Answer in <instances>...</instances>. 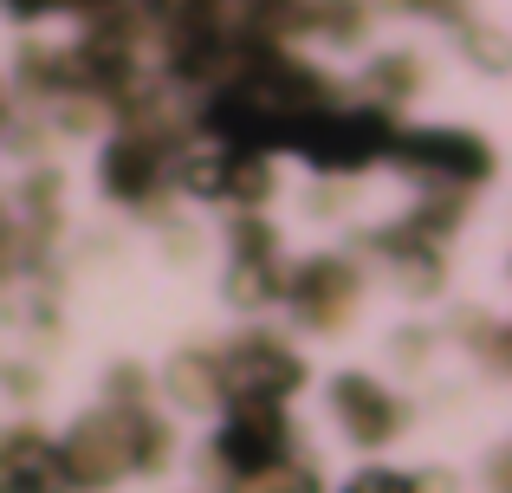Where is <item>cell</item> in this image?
<instances>
[{
	"label": "cell",
	"instance_id": "6da1fadb",
	"mask_svg": "<svg viewBox=\"0 0 512 493\" xmlns=\"http://www.w3.org/2000/svg\"><path fill=\"white\" fill-rule=\"evenodd\" d=\"M137 429H143V416H85L78 435L59 448L65 487H111L137 461Z\"/></svg>",
	"mask_w": 512,
	"mask_h": 493
},
{
	"label": "cell",
	"instance_id": "7a4b0ae2",
	"mask_svg": "<svg viewBox=\"0 0 512 493\" xmlns=\"http://www.w3.org/2000/svg\"><path fill=\"white\" fill-rule=\"evenodd\" d=\"M0 493H65L59 448H46L39 435H7L0 442Z\"/></svg>",
	"mask_w": 512,
	"mask_h": 493
},
{
	"label": "cell",
	"instance_id": "3957f363",
	"mask_svg": "<svg viewBox=\"0 0 512 493\" xmlns=\"http://www.w3.org/2000/svg\"><path fill=\"white\" fill-rule=\"evenodd\" d=\"M350 299H357V273H350L344 260H312L299 273V305H305V318H312L318 331H338Z\"/></svg>",
	"mask_w": 512,
	"mask_h": 493
},
{
	"label": "cell",
	"instance_id": "277c9868",
	"mask_svg": "<svg viewBox=\"0 0 512 493\" xmlns=\"http://www.w3.org/2000/svg\"><path fill=\"white\" fill-rule=\"evenodd\" d=\"M338 409L350 416V435H357V442H389V435L402 429V403L383 396L370 377H344L338 383Z\"/></svg>",
	"mask_w": 512,
	"mask_h": 493
},
{
	"label": "cell",
	"instance_id": "5b68a950",
	"mask_svg": "<svg viewBox=\"0 0 512 493\" xmlns=\"http://www.w3.org/2000/svg\"><path fill=\"white\" fill-rule=\"evenodd\" d=\"M402 150L422 156V169H441V176H487V143L461 137V130H422Z\"/></svg>",
	"mask_w": 512,
	"mask_h": 493
},
{
	"label": "cell",
	"instance_id": "8992f818",
	"mask_svg": "<svg viewBox=\"0 0 512 493\" xmlns=\"http://www.w3.org/2000/svg\"><path fill=\"white\" fill-rule=\"evenodd\" d=\"M156 182V143L150 137H124L104 163V189L111 195H143Z\"/></svg>",
	"mask_w": 512,
	"mask_h": 493
},
{
	"label": "cell",
	"instance_id": "52a82bcc",
	"mask_svg": "<svg viewBox=\"0 0 512 493\" xmlns=\"http://www.w3.org/2000/svg\"><path fill=\"white\" fill-rule=\"evenodd\" d=\"M169 383H175L182 403H214V396H221V370H214V357H175Z\"/></svg>",
	"mask_w": 512,
	"mask_h": 493
},
{
	"label": "cell",
	"instance_id": "ba28073f",
	"mask_svg": "<svg viewBox=\"0 0 512 493\" xmlns=\"http://www.w3.org/2000/svg\"><path fill=\"white\" fill-rule=\"evenodd\" d=\"M240 493H318V481L299 468H266V474H247Z\"/></svg>",
	"mask_w": 512,
	"mask_h": 493
},
{
	"label": "cell",
	"instance_id": "9c48e42d",
	"mask_svg": "<svg viewBox=\"0 0 512 493\" xmlns=\"http://www.w3.org/2000/svg\"><path fill=\"white\" fill-rule=\"evenodd\" d=\"M7 260H13V221L0 215V273H7Z\"/></svg>",
	"mask_w": 512,
	"mask_h": 493
}]
</instances>
